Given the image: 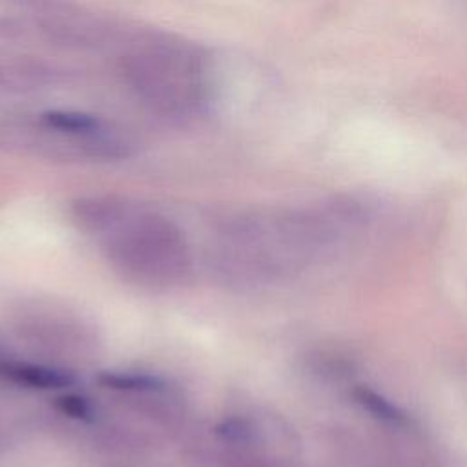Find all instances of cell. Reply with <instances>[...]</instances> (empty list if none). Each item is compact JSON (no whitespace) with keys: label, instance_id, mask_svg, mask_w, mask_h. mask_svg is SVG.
<instances>
[{"label":"cell","instance_id":"6da1fadb","mask_svg":"<svg viewBox=\"0 0 467 467\" xmlns=\"http://www.w3.org/2000/svg\"><path fill=\"white\" fill-rule=\"evenodd\" d=\"M359 212L352 202H332L232 215L219 224L210 268L241 288L277 283L327 259L358 228Z\"/></svg>","mask_w":467,"mask_h":467},{"label":"cell","instance_id":"7a4b0ae2","mask_svg":"<svg viewBox=\"0 0 467 467\" xmlns=\"http://www.w3.org/2000/svg\"><path fill=\"white\" fill-rule=\"evenodd\" d=\"M99 241L113 272L131 285L166 290L184 285L192 275V248L179 224L135 202Z\"/></svg>","mask_w":467,"mask_h":467},{"label":"cell","instance_id":"3957f363","mask_svg":"<svg viewBox=\"0 0 467 467\" xmlns=\"http://www.w3.org/2000/svg\"><path fill=\"white\" fill-rule=\"evenodd\" d=\"M204 57L170 36H150L120 58V75L153 111L188 119L204 111L208 82Z\"/></svg>","mask_w":467,"mask_h":467},{"label":"cell","instance_id":"277c9868","mask_svg":"<svg viewBox=\"0 0 467 467\" xmlns=\"http://www.w3.org/2000/svg\"><path fill=\"white\" fill-rule=\"evenodd\" d=\"M0 148L62 161H120L135 151V142L115 122L78 133L49 122L44 113H0Z\"/></svg>","mask_w":467,"mask_h":467},{"label":"cell","instance_id":"5b68a950","mask_svg":"<svg viewBox=\"0 0 467 467\" xmlns=\"http://www.w3.org/2000/svg\"><path fill=\"white\" fill-rule=\"evenodd\" d=\"M97 383L128 412L161 429H179L184 423L186 401L182 390L164 376L111 368L102 370Z\"/></svg>","mask_w":467,"mask_h":467},{"label":"cell","instance_id":"8992f818","mask_svg":"<svg viewBox=\"0 0 467 467\" xmlns=\"http://www.w3.org/2000/svg\"><path fill=\"white\" fill-rule=\"evenodd\" d=\"M15 330L29 347L57 358L82 359L95 352L97 334L75 312L51 303H36L16 314Z\"/></svg>","mask_w":467,"mask_h":467},{"label":"cell","instance_id":"52a82bcc","mask_svg":"<svg viewBox=\"0 0 467 467\" xmlns=\"http://www.w3.org/2000/svg\"><path fill=\"white\" fill-rule=\"evenodd\" d=\"M31 13L40 31L58 44L99 46L106 27L71 0H18Z\"/></svg>","mask_w":467,"mask_h":467},{"label":"cell","instance_id":"ba28073f","mask_svg":"<svg viewBox=\"0 0 467 467\" xmlns=\"http://www.w3.org/2000/svg\"><path fill=\"white\" fill-rule=\"evenodd\" d=\"M0 381L26 390L66 392L77 383V374L60 363L0 352Z\"/></svg>","mask_w":467,"mask_h":467},{"label":"cell","instance_id":"9c48e42d","mask_svg":"<svg viewBox=\"0 0 467 467\" xmlns=\"http://www.w3.org/2000/svg\"><path fill=\"white\" fill-rule=\"evenodd\" d=\"M356 400H358L359 405H363V409H367L370 414H374L381 421H387V423H392V425H403L405 423L403 414L396 407H392L381 396L367 390L365 387L356 390Z\"/></svg>","mask_w":467,"mask_h":467},{"label":"cell","instance_id":"30bf717a","mask_svg":"<svg viewBox=\"0 0 467 467\" xmlns=\"http://www.w3.org/2000/svg\"><path fill=\"white\" fill-rule=\"evenodd\" d=\"M13 445H15V434H13V431H11L7 425L0 423V454L7 452Z\"/></svg>","mask_w":467,"mask_h":467}]
</instances>
